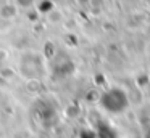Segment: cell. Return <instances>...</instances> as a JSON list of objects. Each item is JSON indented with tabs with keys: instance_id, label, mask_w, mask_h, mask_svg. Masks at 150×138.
<instances>
[{
	"instance_id": "6da1fadb",
	"label": "cell",
	"mask_w": 150,
	"mask_h": 138,
	"mask_svg": "<svg viewBox=\"0 0 150 138\" xmlns=\"http://www.w3.org/2000/svg\"><path fill=\"white\" fill-rule=\"evenodd\" d=\"M103 98L105 99H113V103H108V104L103 106V108H107L108 111H111V112H121L123 109H126V106H127L126 93H124L123 90H120L118 87H115L110 92H107L103 95Z\"/></svg>"
},
{
	"instance_id": "7a4b0ae2",
	"label": "cell",
	"mask_w": 150,
	"mask_h": 138,
	"mask_svg": "<svg viewBox=\"0 0 150 138\" xmlns=\"http://www.w3.org/2000/svg\"><path fill=\"white\" fill-rule=\"evenodd\" d=\"M18 15V6L15 3H5V5L0 6V19L2 21H13Z\"/></svg>"
},
{
	"instance_id": "3957f363",
	"label": "cell",
	"mask_w": 150,
	"mask_h": 138,
	"mask_svg": "<svg viewBox=\"0 0 150 138\" xmlns=\"http://www.w3.org/2000/svg\"><path fill=\"white\" fill-rule=\"evenodd\" d=\"M13 3L18 6V10H26V8H31V6H34V3H36V0H13Z\"/></svg>"
}]
</instances>
